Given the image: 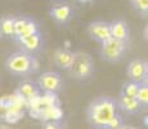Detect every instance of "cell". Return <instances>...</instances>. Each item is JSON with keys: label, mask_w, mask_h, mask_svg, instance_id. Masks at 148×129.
Listing matches in <instances>:
<instances>
[{"label": "cell", "mask_w": 148, "mask_h": 129, "mask_svg": "<svg viewBox=\"0 0 148 129\" xmlns=\"http://www.w3.org/2000/svg\"><path fill=\"white\" fill-rule=\"evenodd\" d=\"M86 121L93 129H120L124 125L116 98L101 96L86 107Z\"/></svg>", "instance_id": "6da1fadb"}, {"label": "cell", "mask_w": 148, "mask_h": 129, "mask_svg": "<svg viewBox=\"0 0 148 129\" xmlns=\"http://www.w3.org/2000/svg\"><path fill=\"white\" fill-rule=\"evenodd\" d=\"M120 129H136L135 127H132V125H126V124H124Z\"/></svg>", "instance_id": "44dd1931"}, {"label": "cell", "mask_w": 148, "mask_h": 129, "mask_svg": "<svg viewBox=\"0 0 148 129\" xmlns=\"http://www.w3.org/2000/svg\"><path fill=\"white\" fill-rule=\"evenodd\" d=\"M127 52V43L110 38L101 44L99 54L108 63H117L125 57Z\"/></svg>", "instance_id": "277c9868"}, {"label": "cell", "mask_w": 148, "mask_h": 129, "mask_svg": "<svg viewBox=\"0 0 148 129\" xmlns=\"http://www.w3.org/2000/svg\"><path fill=\"white\" fill-rule=\"evenodd\" d=\"M4 67L10 75L17 77H27L36 72L39 67L38 59L34 54L23 50H17L7 57Z\"/></svg>", "instance_id": "7a4b0ae2"}, {"label": "cell", "mask_w": 148, "mask_h": 129, "mask_svg": "<svg viewBox=\"0 0 148 129\" xmlns=\"http://www.w3.org/2000/svg\"><path fill=\"white\" fill-rule=\"evenodd\" d=\"M17 93L21 97H23L25 99H32L40 94V89H39L38 84L35 81L30 79H25L18 84Z\"/></svg>", "instance_id": "4fadbf2b"}, {"label": "cell", "mask_w": 148, "mask_h": 129, "mask_svg": "<svg viewBox=\"0 0 148 129\" xmlns=\"http://www.w3.org/2000/svg\"><path fill=\"white\" fill-rule=\"evenodd\" d=\"M30 21V18L28 17H14V25H13V28H14V39H17L19 35H21V32L23 31V28L26 27L27 22Z\"/></svg>", "instance_id": "2e32d148"}, {"label": "cell", "mask_w": 148, "mask_h": 129, "mask_svg": "<svg viewBox=\"0 0 148 129\" xmlns=\"http://www.w3.org/2000/svg\"><path fill=\"white\" fill-rule=\"evenodd\" d=\"M126 74L130 81L142 84L147 83L148 77V62L143 58H134L127 63Z\"/></svg>", "instance_id": "8992f818"}, {"label": "cell", "mask_w": 148, "mask_h": 129, "mask_svg": "<svg viewBox=\"0 0 148 129\" xmlns=\"http://www.w3.org/2000/svg\"><path fill=\"white\" fill-rule=\"evenodd\" d=\"M14 16H4L0 18V34L1 38H14Z\"/></svg>", "instance_id": "5bb4252c"}, {"label": "cell", "mask_w": 148, "mask_h": 129, "mask_svg": "<svg viewBox=\"0 0 148 129\" xmlns=\"http://www.w3.org/2000/svg\"><path fill=\"white\" fill-rule=\"evenodd\" d=\"M88 34L94 41L104 43L106 40L111 38V30H110V22L106 21H94L88 26Z\"/></svg>", "instance_id": "52a82bcc"}, {"label": "cell", "mask_w": 148, "mask_h": 129, "mask_svg": "<svg viewBox=\"0 0 148 129\" xmlns=\"http://www.w3.org/2000/svg\"><path fill=\"white\" fill-rule=\"evenodd\" d=\"M94 71V62L89 53L86 52H75L73 62L70 70L67 71L76 80H86L92 76Z\"/></svg>", "instance_id": "3957f363"}, {"label": "cell", "mask_w": 148, "mask_h": 129, "mask_svg": "<svg viewBox=\"0 0 148 129\" xmlns=\"http://www.w3.org/2000/svg\"><path fill=\"white\" fill-rule=\"evenodd\" d=\"M0 129H10V128H0Z\"/></svg>", "instance_id": "7402d4cb"}, {"label": "cell", "mask_w": 148, "mask_h": 129, "mask_svg": "<svg viewBox=\"0 0 148 129\" xmlns=\"http://www.w3.org/2000/svg\"><path fill=\"white\" fill-rule=\"evenodd\" d=\"M0 39H1V34H0Z\"/></svg>", "instance_id": "cb8c5ba5"}, {"label": "cell", "mask_w": 148, "mask_h": 129, "mask_svg": "<svg viewBox=\"0 0 148 129\" xmlns=\"http://www.w3.org/2000/svg\"><path fill=\"white\" fill-rule=\"evenodd\" d=\"M14 41H17V44L21 47V50L27 52V53H31V54L40 50V48L42 45V39H41L40 32L32 34V35L25 36V38H21V39H17Z\"/></svg>", "instance_id": "ba28073f"}, {"label": "cell", "mask_w": 148, "mask_h": 129, "mask_svg": "<svg viewBox=\"0 0 148 129\" xmlns=\"http://www.w3.org/2000/svg\"><path fill=\"white\" fill-rule=\"evenodd\" d=\"M129 1L133 5V8L142 16L148 14V0H129Z\"/></svg>", "instance_id": "d6986e66"}, {"label": "cell", "mask_w": 148, "mask_h": 129, "mask_svg": "<svg viewBox=\"0 0 148 129\" xmlns=\"http://www.w3.org/2000/svg\"><path fill=\"white\" fill-rule=\"evenodd\" d=\"M110 30H111V38L121 40V41L129 43V26L124 19H115L110 22Z\"/></svg>", "instance_id": "30bf717a"}, {"label": "cell", "mask_w": 148, "mask_h": 129, "mask_svg": "<svg viewBox=\"0 0 148 129\" xmlns=\"http://www.w3.org/2000/svg\"><path fill=\"white\" fill-rule=\"evenodd\" d=\"M116 101H117L120 111H122V112L126 114V115H135V114H139L142 110H143L135 98L127 97L122 93L119 94L117 98H116Z\"/></svg>", "instance_id": "9c48e42d"}, {"label": "cell", "mask_w": 148, "mask_h": 129, "mask_svg": "<svg viewBox=\"0 0 148 129\" xmlns=\"http://www.w3.org/2000/svg\"><path fill=\"white\" fill-rule=\"evenodd\" d=\"M42 129H63L61 121H57V120H50V121H47L44 124Z\"/></svg>", "instance_id": "ffe728a7"}, {"label": "cell", "mask_w": 148, "mask_h": 129, "mask_svg": "<svg viewBox=\"0 0 148 129\" xmlns=\"http://www.w3.org/2000/svg\"><path fill=\"white\" fill-rule=\"evenodd\" d=\"M80 1H86V0H80Z\"/></svg>", "instance_id": "603a6c76"}, {"label": "cell", "mask_w": 148, "mask_h": 129, "mask_svg": "<svg viewBox=\"0 0 148 129\" xmlns=\"http://www.w3.org/2000/svg\"><path fill=\"white\" fill-rule=\"evenodd\" d=\"M49 14L52 17V19L58 25H64L72 17V8L67 4L62 5H56V7L50 8Z\"/></svg>", "instance_id": "8fae6325"}, {"label": "cell", "mask_w": 148, "mask_h": 129, "mask_svg": "<svg viewBox=\"0 0 148 129\" xmlns=\"http://www.w3.org/2000/svg\"><path fill=\"white\" fill-rule=\"evenodd\" d=\"M138 88H139V84L127 80V81L122 85V89H121L120 93L125 94V96H127V97H132V98H135L136 92H138Z\"/></svg>", "instance_id": "e0dca14e"}, {"label": "cell", "mask_w": 148, "mask_h": 129, "mask_svg": "<svg viewBox=\"0 0 148 129\" xmlns=\"http://www.w3.org/2000/svg\"><path fill=\"white\" fill-rule=\"evenodd\" d=\"M135 99L138 101V103L140 105V107L143 108V110L148 108V81L139 84Z\"/></svg>", "instance_id": "9a60e30c"}, {"label": "cell", "mask_w": 148, "mask_h": 129, "mask_svg": "<svg viewBox=\"0 0 148 129\" xmlns=\"http://www.w3.org/2000/svg\"><path fill=\"white\" fill-rule=\"evenodd\" d=\"M38 87L40 92L48 94H58L63 88V79L61 74L56 71H45L38 79Z\"/></svg>", "instance_id": "5b68a950"}, {"label": "cell", "mask_w": 148, "mask_h": 129, "mask_svg": "<svg viewBox=\"0 0 148 129\" xmlns=\"http://www.w3.org/2000/svg\"><path fill=\"white\" fill-rule=\"evenodd\" d=\"M38 32H40V30H39V26H38V23H36V22L34 21L32 18H30V21L27 22L26 27L23 28V31H22L21 35H19L17 39H21V38H25V36L32 35V34H38ZM17 39H14V40H17Z\"/></svg>", "instance_id": "ac0fdd59"}, {"label": "cell", "mask_w": 148, "mask_h": 129, "mask_svg": "<svg viewBox=\"0 0 148 129\" xmlns=\"http://www.w3.org/2000/svg\"><path fill=\"white\" fill-rule=\"evenodd\" d=\"M73 57H75V52L70 50V49H57L56 53H54V63L58 66L61 70L68 71L73 62Z\"/></svg>", "instance_id": "7c38bea8"}]
</instances>
